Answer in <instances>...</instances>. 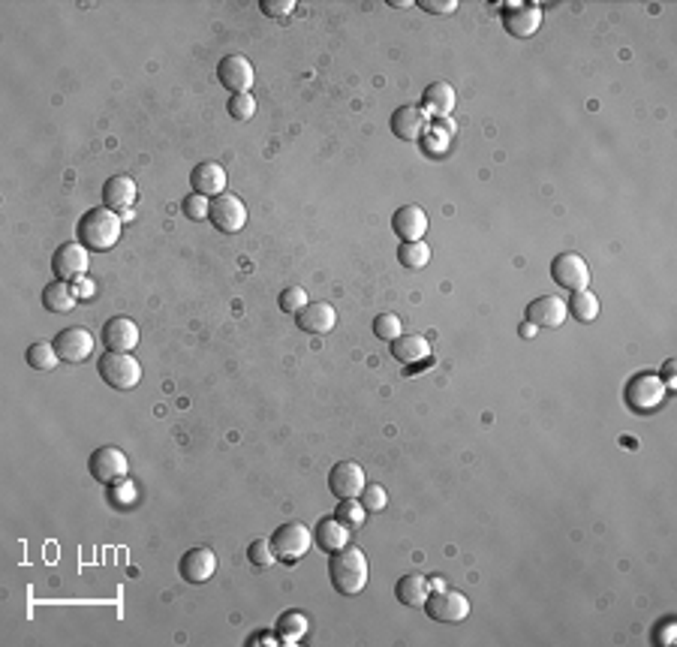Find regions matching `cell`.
Returning <instances> with one entry per match:
<instances>
[{
    "instance_id": "cell-40",
    "label": "cell",
    "mask_w": 677,
    "mask_h": 647,
    "mask_svg": "<svg viewBox=\"0 0 677 647\" xmlns=\"http://www.w3.org/2000/svg\"><path fill=\"white\" fill-rule=\"evenodd\" d=\"M419 6L430 15H446V13H455L458 0H419Z\"/></svg>"
},
{
    "instance_id": "cell-32",
    "label": "cell",
    "mask_w": 677,
    "mask_h": 647,
    "mask_svg": "<svg viewBox=\"0 0 677 647\" xmlns=\"http://www.w3.org/2000/svg\"><path fill=\"white\" fill-rule=\"evenodd\" d=\"M374 335L379 340L391 343V340H398L400 335H404V322H400L398 313H379V317L374 319Z\"/></svg>"
},
{
    "instance_id": "cell-29",
    "label": "cell",
    "mask_w": 677,
    "mask_h": 647,
    "mask_svg": "<svg viewBox=\"0 0 677 647\" xmlns=\"http://www.w3.org/2000/svg\"><path fill=\"white\" fill-rule=\"evenodd\" d=\"M566 310L572 313L578 322H593L600 317V298H596L591 289L572 292V298L566 301Z\"/></svg>"
},
{
    "instance_id": "cell-17",
    "label": "cell",
    "mask_w": 677,
    "mask_h": 647,
    "mask_svg": "<svg viewBox=\"0 0 677 647\" xmlns=\"http://www.w3.org/2000/svg\"><path fill=\"white\" fill-rule=\"evenodd\" d=\"M296 322L301 331H310V335H328L338 326V310L328 301H310L308 308L296 313Z\"/></svg>"
},
{
    "instance_id": "cell-44",
    "label": "cell",
    "mask_w": 677,
    "mask_h": 647,
    "mask_svg": "<svg viewBox=\"0 0 677 647\" xmlns=\"http://www.w3.org/2000/svg\"><path fill=\"white\" fill-rule=\"evenodd\" d=\"M391 6H395V9H409V6H413V0H391Z\"/></svg>"
},
{
    "instance_id": "cell-13",
    "label": "cell",
    "mask_w": 677,
    "mask_h": 647,
    "mask_svg": "<svg viewBox=\"0 0 677 647\" xmlns=\"http://www.w3.org/2000/svg\"><path fill=\"white\" fill-rule=\"evenodd\" d=\"M217 78L226 91L232 94H250L253 87V64L244 55H226L217 66Z\"/></svg>"
},
{
    "instance_id": "cell-37",
    "label": "cell",
    "mask_w": 677,
    "mask_h": 647,
    "mask_svg": "<svg viewBox=\"0 0 677 647\" xmlns=\"http://www.w3.org/2000/svg\"><path fill=\"white\" fill-rule=\"evenodd\" d=\"M359 500H361V506H365V512H382L389 503V494L382 485H365V491L359 494Z\"/></svg>"
},
{
    "instance_id": "cell-8",
    "label": "cell",
    "mask_w": 677,
    "mask_h": 647,
    "mask_svg": "<svg viewBox=\"0 0 677 647\" xmlns=\"http://www.w3.org/2000/svg\"><path fill=\"white\" fill-rule=\"evenodd\" d=\"M211 223L226 235H235L244 229V223H248V208H244V202L238 199L235 193H220L211 199Z\"/></svg>"
},
{
    "instance_id": "cell-26",
    "label": "cell",
    "mask_w": 677,
    "mask_h": 647,
    "mask_svg": "<svg viewBox=\"0 0 677 647\" xmlns=\"http://www.w3.org/2000/svg\"><path fill=\"white\" fill-rule=\"evenodd\" d=\"M43 305L52 313H70L78 305V289H73V283L66 280H52L43 289Z\"/></svg>"
},
{
    "instance_id": "cell-20",
    "label": "cell",
    "mask_w": 677,
    "mask_h": 647,
    "mask_svg": "<svg viewBox=\"0 0 677 647\" xmlns=\"http://www.w3.org/2000/svg\"><path fill=\"white\" fill-rule=\"evenodd\" d=\"M542 25V9L539 6H524V4H512L503 13V27L518 39H527L539 31Z\"/></svg>"
},
{
    "instance_id": "cell-35",
    "label": "cell",
    "mask_w": 677,
    "mask_h": 647,
    "mask_svg": "<svg viewBox=\"0 0 677 647\" xmlns=\"http://www.w3.org/2000/svg\"><path fill=\"white\" fill-rule=\"evenodd\" d=\"M226 109H229L235 121H250V117L257 115V100H253V94H232Z\"/></svg>"
},
{
    "instance_id": "cell-25",
    "label": "cell",
    "mask_w": 677,
    "mask_h": 647,
    "mask_svg": "<svg viewBox=\"0 0 677 647\" xmlns=\"http://www.w3.org/2000/svg\"><path fill=\"white\" fill-rule=\"evenodd\" d=\"M391 356L404 365H419V361L430 359V340L425 335H400L398 340H391Z\"/></svg>"
},
{
    "instance_id": "cell-33",
    "label": "cell",
    "mask_w": 677,
    "mask_h": 647,
    "mask_svg": "<svg viewBox=\"0 0 677 647\" xmlns=\"http://www.w3.org/2000/svg\"><path fill=\"white\" fill-rule=\"evenodd\" d=\"M365 506H361V500L359 497H349V500H340L338 503V512H335V518H340L343 524L347 527H361L365 524Z\"/></svg>"
},
{
    "instance_id": "cell-3",
    "label": "cell",
    "mask_w": 677,
    "mask_h": 647,
    "mask_svg": "<svg viewBox=\"0 0 677 647\" xmlns=\"http://www.w3.org/2000/svg\"><path fill=\"white\" fill-rule=\"evenodd\" d=\"M96 374L103 377L106 386H112L117 391L136 389L142 379V365L136 361L133 352H103L100 361H96Z\"/></svg>"
},
{
    "instance_id": "cell-43",
    "label": "cell",
    "mask_w": 677,
    "mask_h": 647,
    "mask_svg": "<svg viewBox=\"0 0 677 647\" xmlns=\"http://www.w3.org/2000/svg\"><path fill=\"white\" fill-rule=\"evenodd\" d=\"M265 642L278 644V642H274V635H268V632H259V635H253V639H250V644H265Z\"/></svg>"
},
{
    "instance_id": "cell-11",
    "label": "cell",
    "mask_w": 677,
    "mask_h": 647,
    "mask_svg": "<svg viewBox=\"0 0 677 647\" xmlns=\"http://www.w3.org/2000/svg\"><path fill=\"white\" fill-rule=\"evenodd\" d=\"M52 343H55L57 356H61V361H70V365H78V361H85L94 352V335L82 326L57 331Z\"/></svg>"
},
{
    "instance_id": "cell-16",
    "label": "cell",
    "mask_w": 677,
    "mask_h": 647,
    "mask_svg": "<svg viewBox=\"0 0 677 647\" xmlns=\"http://www.w3.org/2000/svg\"><path fill=\"white\" fill-rule=\"evenodd\" d=\"M391 229L400 241H425L428 232V214L421 205H400L391 217Z\"/></svg>"
},
{
    "instance_id": "cell-45",
    "label": "cell",
    "mask_w": 677,
    "mask_h": 647,
    "mask_svg": "<svg viewBox=\"0 0 677 647\" xmlns=\"http://www.w3.org/2000/svg\"><path fill=\"white\" fill-rule=\"evenodd\" d=\"M530 335H536V326H533V322H527V326L521 329V338H530Z\"/></svg>"
},
{
    "instance_id": "cell-36",
    "label": "cell",
    "mask_w": 677,
    "mask_h": 647,
    "mask_svg": "<svg viewBox=\"0 0 677 647\" xmlns=\"http://www.w3.org/2000/svg\"><path fill=\"white\" fill-rule=\"evenodd\" d=\"M310 305V298H308V289L304 287H287L280 292V310L283 313H292L296 317L298 310H304Z\"/></svg>"
},
{
    "instance_id": "cell-10",
    "label": "cell",
    "mask_w": 677,
    "mask_h": 647,
    "mask_svg": "<svg viewBox=\"0 0 677 647\" xmlns=\"http://www.w3.org/2000/svg\"><path fill=\"white\" fill-rule=\"evenodd\" d=\"M551 278L569 292H581L587 289V283H591V268H587V262L578 257V253L566 250V253H557V259L551 262Z\"/></svg>"
},
{
    "instance_id": "cell-42",
    "label": "cell",
    "mask_w": 677,
    "mask_h": 647,
    "mask_svg": "<svg viewBox=\"0 0 677 647\" xmlns=\"http://www.w3.org/2000/svg\"><path fill=\"white\" fill-rule=\"evenodd\" d=\"M674 370H677V361L674 359H669V361H665V365H662V382H665V389H674V379H677V374H674Z\"/></svg>"
},
{
    "instance_id": "cell-5",
    "label": "cell",
    "mask_w": 677,
    "mask_h": 647,
    "mask_svg": "<svg viewBox=\"0 0 677 647\" xmlns=\"http://www.w3.org/2000/svg\"><path fill=\"white\" fill-rule=\"evenodd\" d=\"M623 398H626V404L635 409V413H651L653 407L662 404L665 382L656 374H651V370H642V374H635L630 382H626Z\"/></svg>"
},
{
    "instance_id": "cell-39",
    "label": "cell",
    "mask_w": 677,
    "mask_h": 647,
    "mask_svg": "<svg viewBox=\"0 0 677 647\" xmlns=\"http://www.w3.org/2000/svg\"><path fill=\"white\" fill-rule=\"evenodd\" d=\"M674 639H677V621L674 617H665V621L653 630V642L662 644V647H672Z\"/></svg>"
},
{
    "instance_id": "cell-15",
    "label": "cell",
    "mask_w": 677,
    "mask_h": 647,
    "mask_svg": "<svg viewBox=\"0 0 677 647\" xmlns=\"http://www.w3.org/2000/svg\"><path fill=\"white\" fill-rule=\"evenodd\" d=\"M566 313V301L561 296H539L527 305V322H533L536 329H561Z\"/></svg>"
},
{
    "instance_id": "cell-31",
    "label": "cell",
    "mask_w": 677,
    "mask_h": 647,
    "mask_svg": "<svg viewBox=\"0 0 677 647\" xmlns=\"http://www.w3.org/2000/svg\"><path fill=\"white\" fill-rule=\"evenodd\" d=\"M398 262L404 268H409V271L425 268L428 262H430V248H428L425 241H404L398 248Z\"/></svg>"
},
{
    "instance_id": "cell-24",
    "label": "cell",
    "mask_w": 677,
    "mask_h": 647,
    "mask_svg": "<svg viewBox=\"0 0 677 647\" xmlns=\"http://www.w3.org/2000/svg\"><path fill=\"white\" fill-rule=\"evenodd\" d=\"M313 542H317V548H322V551L335 554L343 545H349V527L343 524L340 518H322L317 524V531H313Z\"/></svg>"
},
{
    "instance_id": "cell-1",
    "label": "cell",
    "mask_w": 677,
    "mask_h": 647,
    "mask_svg": "<svg viewBox=\"0 0 677 647\" xmlns=\"http://www.w3.org/2000/svg\"><path fill=\"white\" fill-rule=\"evenodd\" d=\"M121 232H124L121 214L106 208V205L87 208L82 217H78V227H76L78 241H82L87 250H112L115 244L121 241Z\"/></svg>"
},
{
    "instance_id": "cell-2",
    "label": "cell",
    "mask_w": 677,
    "mask_h": 647,
    "mask_svg": "<svg viewBox=\"0 0 677 647\" xmlns=\"http://www.w3.org/2000/svg\"><path fill=\"white\" fill-rule=\"evenodd\" d=\"M328 575L335 591L343 596H356L368 587V557L359 545H343L340 551L331 554Z\"/></svg>"
},
{
    "instance_id": "cell-4",
    "label": "cell",
    "mask_w": 677,
    "mask_h": 647,
    "mask_svg": "<svg viewBox=\"0 0 677 647\" xmlns=\"http://www.w3.org/2000/svg\"><path fill=\"white\" fill-rule=\"evenodd\" d=\"M313 545V531L301 521H287L271 533V548L280 563H296Z\"/></svg>"
},
{
    "instance_id": "cell-6",
    "label": "cell",
    "mask_w": 677,
    "mask_h": 647,
    "mask_svg": "<svg viewBox=\"0 0 677 647\" xmlns=\"http://www.w3.org/2000/svg\"><path fill=\"white\" fill-rule=\"evenodd\" d=\"M87 268H91V250H87L82 241H66L55 250L52 271L57 280L78 283L87 274Z\"/></svg>"
},
{
    "instance_id": "cell-21",
    "label": "cell",
    "mask_w": 677,
    "mask_h": 647,
    "mask_svg": "<svg viewBox=\"0 0 677 647\" xmlns=\"http://www.w3.org/2000/svg\"><path fill=\"white\" fill-rule=\"evenodd\" d=\"M136 196H139V190H136V181L130 178V175H115V178L103 184V205L112 211L133 208Z\"/></svg>"
},
{
    "instance_id": "cell-41",
    "label": "cell",
    "mask_w": 677,
    "mask_h": 647,
    "mask_svg": "<svg viewBox=\"0 0 677 647\" xmlns=\"http://www.w3.org/2000/svg\"><path fill=\"white\" fill-rule=\"evenodd\" d=\"M268 15H289L296 9V0H262L259 4Z\"/></svg>"
},
{
    "instance_id": "cell-14",
    "label": "cell",
    "mask_w": 677,
    "mask_h": 647,
    "mask_svg": "<svg viewBox=\"0 0 677 647\" xmlns=\"http://www.w3.org/2000/svg\"><path fill=\"white\" fill-rule=\"evenodd\" d=\"M178 572L187 584H205L214 572H217V554L205 545L190 548V551L181 557Z\"/></svg>"
},
{
    "instance_id": "cell-27",
    "label": "cell",
    "mask_w": 677,
    "mask_h": 647,
    "mask_svg": "<svg viewBox=\"0 0 677 647\" xmlns=\"http://www.w3.org/2000/svg\"><path fill=\"white\" fill-rule=\"evenodd\" d=\"M455 100H458V94H455V87H451L449 82H434V85H428L425 96H421L425 109H428L430 115H437V117L451 115V109H455Z\"/></svg>"
},
{
    "instance_id": "cell-9",
    "label": "cell",
    "mask_w": 677,
    "mask_h": 647,
    "mask_svg": "<svg viewBox=\"0 0 677 647\" xmlns=\"http://www.w3.org/2000/svg\"><path fill=\"white\" fill-rule=\"evenodd\" d=\"M425 612L440 623H460L470 614V600L460 591H437L428 596Z\"/></svg>"
},
{
    "instance_id": "cell-34",
    "label": "cell",
    "mask_w": 677,
    "mask_h": 647,
    "mask_svg": "<svg viewBox=\"0 0 677 647\" xmlns=\"http://www.w3.org/2000/svg\"><path fill=\"white\" fill-rule=\"evenodd\" d=\"M248 561L253 566H262V570H268V566L278 563V554H274V548H271V539H253L250 548H248Z\"/></svg>"
},
{
    "instance_id": "cell-19",
    "label": "cell",
    "mask_w": 677,
    "mask_h": 647,
    "mask_svg": "<svg viewBox=\"0 0 677 647\" xmlns=\"http://www.w3.org/2000/svg\"><path fill=\"white\" fill-rule=\"evenodd\" d=\"M428 126V115L421 106H398L395 115H391V133L404 142H416L425 136Z\"/></svg>"
},
{
    "instance_id": "cell-28",
    "label": "cell",
    "mask_w": 677,
    "mask_h": 647,
    "mask_svg": "<svg viewBox=\"0 0 677 647\" xmlns=\"http://www.w3.org/2000/svg\"><path fill=\"white\" fill-rule=\"evenodd\" d=\"M25 359H27V368L39 370V374H48V370H55V365L61 361V356H57V349H55L52 340H36V343H31V347H27V352H25Z\"/></svg>"
},
{
    "instance_id": "cell-12",
    "label": "cell",
    "mask_w": 677,
    "mask_h": 647,
    "mask_svg": "<svg viewBox=\"0 0 677 647\" xmlns=\"http://www.w3.org/2000/svg\"><path fill=\"white\" fill-rule=\"evenodd\" d=\"M368 479H365V470H361L356 460H340V464L331 467L328 473V488L331 494L338 500H349V497H359L365 491Z\"/></svg>"
},
{
    "instance_id": "cell-18",
    "label": "cell",
    "mask_w": 677,
    "mask_h": 647,
    "mask_svg": "<svg viewBox=\"0 0 677 647\" xmlns=\"http://www.w3.org/2000/svg\"><path fill=\"white\" fill-rule=\"evenodd\" d=\"M103 343L112 352H130L139 347V326L126 317H112L103 326Z\"/></svg>"
},
{
    "instance_id": "cell-7",
    "label": "cell",
    "mask_w": 677,
    "mask_h": 647,
    "mask_svg": "<svg viewBox=\"0 0 677 647\" xmlns=\"http://www.w3.org/2000/svg\"><path fill=\"white\" fill-rule=\"evenodd\" d=\"M87 470H91V476L96 479V482L115 485V482H121V479H126V473H130V460H126V455L117 446H100L91 455V464H87Z\"/></svg>"
},
{
    "instance_id": "cell-30",
    "label": "cell",
    "mask_w": 677,
    "mask_h": 647,
    "mask_svg": "<svg viewBox=\"0 0 677 647\" xmlns=\"http://www.w3.org/2000/svg\"><path fill=\"white\" fill-rule=\"evenodd\" d=\"M304 632H308V617L301 612H283L280 621H278V639L283 644H296L304 639Z\"/></svg>"
},
{
    "instance_id": "cell-38",
    "label": "cell",
    "mask_w": 677,
    "mask_h": 647,
    "mask_svg": "<svg viewBox=\"0 0 677 647\" xmlns=\"http://www.w3.org/2000/svg\"><path fill=\"white\" fill-rule=\"evenodd\" d=\"M184 214H187L190 220H205L211 214V199L202 193H190L187 199H184Z\"/></svg>"
},
{
    "instance_id": "cell-22",
    "label": "cell",
    "mask_w": 677,
    "mask_h": 647,
    "mask_svg": "<svg viewBox=\"0 0 677 647\" xmlns=\"http://www.w3.org/2000/svg\"><path fill=\"white\" fill-rule=\"evenodd\" d=\"M395 596H398L400 605H407V609H425V602L430 596V581L421 572H407L404 578H398Z\"/></svg>"
},
{
    "instance_id": "cell-23",
    "label": "cell",
    "mask_w": 677,
    "mask_h": 647,
    "mask_svg": "<svg viewBox=\"0 0 677 647\" xmlns=\"http://www.w3.org/2000/svg\"><path fill=\"white\" fill-rule=\"evenodd\" d=\"M190 184H193V193H202V196H208V199H214V196L226 193V169L220 163H199L190 172Z\"/></svg>"
}]
</instances>
